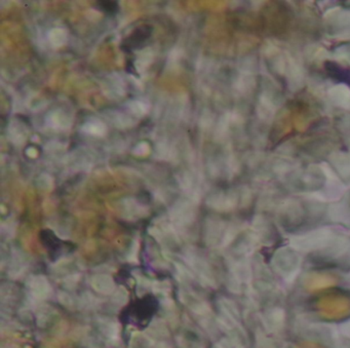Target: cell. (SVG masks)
Segmentation results:
<instances>
[{
	"instance_id": "2",
	"label": "cell",
	"mask_w": 350,
	"mask_h": 348,
	"mask_svg": "<svg viewBox=\"0 0 350 348\" xmlns=\"http://www.w3.org/2000/svg\"><path fill=\"white\" fill-rule=\"evenodd\" d=\"M32 293L38 297H44L50 292V284L44 276H36L31 282Z\"/></svg>"
},
{
	"instance_id": "1",
	"label": "cell",
	"mask_w": 350,
	"mask_h": 348,
	"mask_svg": "<svg viewBox=\"0 0 350 348\" xmlns=\"http://www.w3.org/2000/svg\"><path fill=\"white\" fill-rule=\"evenodd\" d=\"M95 290L100 293H111L114 290V282L112 278L108 276H97L92 280Z\"/></svg>"
}]
</instances>
